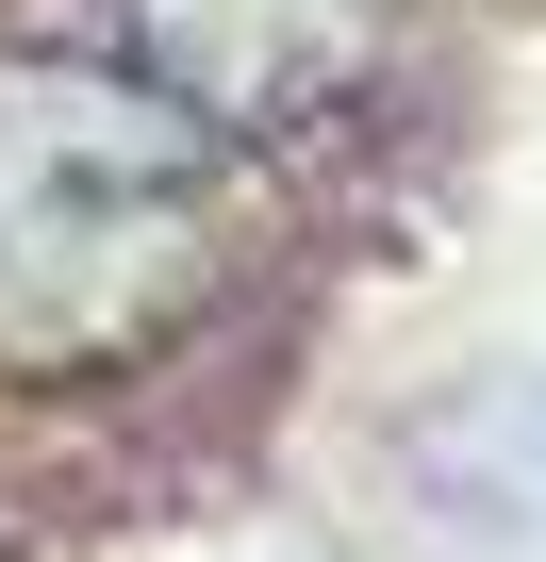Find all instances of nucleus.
I'll use <instances>...</instances> for the list:
<instances>
[{
    "instance_id": "nucleus-1",
    "label": "nucleus",
    "mask_w": 546,
    "mask_h": 562,
    "mask_svg": "<svg viewBox=\"0 0 546 562\" xmlns=\"http://www.w3.org/2000/svg\"><path fill=\"white\" fill-rule=\"evenodd\" d=\"M232 281V133L133 50H0V381H116Z\"/></svg>"
},
{
    "instance_id": "nucleus-2",
    "label": "nucleus",
    "mask_w": 546,
    "mask_h": 562,
    "mask_svg": "<svg viewBox=\"0 0 546 562\" xmlns=\"http://www.w3.org/2000/svg\"><path fill=\"white\" fill-rule=\"evenodd\" d=\"M116 34L166 100H199L232 149H282L381 100L414 0H116Z\"/></svg>"
}]
</instances>
